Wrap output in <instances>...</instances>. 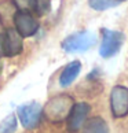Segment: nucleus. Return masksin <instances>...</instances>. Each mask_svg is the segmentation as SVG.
<instances>
[{"label":"nucleus","instance_id":"obj_1","mask_svg":"<svg viewBox=\"0 0 128 133\" xmlns=\"http://www.w3.org/2000/svg\"><path fill=\"white\" fill-rule=\"evenodd\" d=\"M96 43V36L94 33L83 30L66 37L62 41V48L66 52H84Z\"/></svg>","mask_w":128,"mask_h":133},{"label":"nucleus","instance_id":"obj_13","mask_svg":"<svg viewBox=\"0 0 128 133\" xmlns=\"http://www.w3.org/2000/svg\"><path fill=\"white\" fill-rule=\"evenodd\" d=\"M13 3L18 8V11L28 12L34 11V6H36V0H13Z\"/></svg>","mask_w":128,"mask_h":133},{"label":"nucleus","instance_id":"obj_14","mask_svg":"<svg viewBox=\"0 0 128 133\" xmlns=\"http://www.w3.org/2000/svg\"><path fill=\"white\" fill-rule=\"evenodd\" d=\"M48 11H50V0H36L34 12H37L39 15H44Z\"/></svg>","mask_w":128,"mask_h":133},{"label":"nucleus","instance_id":"obj_9","mask_svg":"<svg viewBox=\"0 0 128 133\" xmlns=\"http://www.w3.org/2000/svg\"><path fill=\"white\" fill-rule=\"evenodd\" d=\"M81 70V63L78 61H73L63 69L59 76V84L61 87H69L77 78L78 73Z\"/></svg>","mask_w":128,"mask_h":133},{"label":"nucleus","instance_id":"obj_16","mask_svg":"<svg viewBox=\"0 0 128 133\" xmlns=\"http://www.w3.org/2000/svg\"><path fill=\"white\" fill-rule=\"evenodd\" d=\"M116 3H120V2H127V0H114Z\"/></svg>","mask_w":128,"mask_h":133},{"label":"nucleus","instance_id":"obj_10","mask_svg":"<svg viewBox=\"0 0 128 133\" xmlns=\"http://www.w3.org/2000/svg\"><path fill=\"white\" fill-rule=\"evenodd\" d=\"M81 133H109V126L102 117H94L87 121Z\"/></svg>","mask_w":128,"mask_h":133},{"label":"nucleus","instance_id":"obj_5","mask_svg":"<svg viewBox=\"0 0 128 133\" xmlns=\"http://www.w3.org/2000/svg\"><path fill=\"white\" fill-rule=\"evenodd\" d=\"M18 118L25 129H34L41 119V106L36 102H29L19 106Z\"/></svg>","mask_w":128,"mask_h":133},{"label":"nucleus","instance_id":"obj_7","mask_svg":"<svg viewBox=\"0 0 128 133\" xmlns=\"http://www.w3.org/2000/svg\"><path fill=\"white\" fill-rule=\"evenodd\" d=\"M14 25H15V32L22 38L33 36L39 29V22L32 15V12L28 11H17L14 15Z\"/></svg>","mask_w":128,"mask_h":133},{"label":"nucleus","instance_id":"obj_8","mask_svg":"<svg viewBox=\"0 0 128 133\" xmlns=\"http://www.w3.org/2000/svg\"><path fill=\"white\" fill-rule=\"evenodd\" d=\"M23 50L22 37L15 32V29H7L2 34V55L4 56H17Z\"/></svg>","mask_w":128,"mask_h":133},{"label":"nucleus","instance_id":"obj_6","mask_svg":"<svg viewBox=\"0 0 128 133\" xmlns=\"http://www.w3.org/2000/svg\"><path fill=\"white\" fill-rule=\"evenodd\" d=\"M90 110L91 107L88 103H84V102H80V103H76L73 104L69 114L66 117L68 119V132L70 133H76L81 129V126L86 124V119L88 114H90Z\"/></svg>","mask_w":128,"mask_h":133},{"label":"nucleus","instance_id":"obj_12","mask_svg":"<svg viewBox=\"0 0 128 133\" xmlns=\"http://www.w3.org/2000/svg\"><path fill=\"white\" fill-rule=\"evenodd\" d=\"M88 4L91 8L96 10V11H105V10L116 6L117 3L114 0H88Z\"/></svg>","mask_w":128,"mask_h":133},{"label":"nucleus","instance_id":"obj_3","mask_svg":"<svg viewBox=\"0 0 128 133\" xmlns=\"http://www.w3.org/2000/svg\"><path fill=\"white\" fill-rule=\"evenodd\" d=\"M73 106L70 96H57L51 99L46 106V115L50 121H62L68 117L69 111Z\"/></svg>","mask_w":128,"mask_h":133},{"label":"nucleus","instance_id":"obj_15","mask_svg":"<svg viewBox=\"0 0 128 133\" xmlns=\"http://www.w3.org/2000/svg\"><path fill=\"white\" fill-rule=\"evenodd\" d=\"M0 55H2V34H0Z\"/></svg>","mask_w":128,"mask_h":133},{"label":"nucleus","instance_id":"obj_11","mask_svg":"<svg viewBox=\"0 0 128 133\" xmlns=\"http://www.w3.org/2000/svg\"><path fill=\"white\" fill-rule=\"evenodd\" d=\"M17 130V115L10 114L0 122V133H15Z\"/></svg>","mask_w":128,"mask_h":133},{"label":"nucleus","instance_id":"obj_4","mask_svg":"<svg viewBox=\"0 0 128 133\" xmlns=\"http://www.w3.org/2000/svg\"><path fill=\"white\" fill-rule=\"evenodd\" d=\"M110 112L114 118H123L128 114V88L124 85L113 87L110 92Z\"/></svg>","mask_w":128,"mask_h":133},{"label":"nucleus","instance_id":"obj_2","mask_svg":"<svg viewBox=\"0 0 128 133\" xmlns=\"http://www.w3.org/2000/svg\"><path fill=\"white\" fill-rule=\"evenodd\" d=\"M102 43L99 47V55L102 58H110L120 51L124 43V34L117 30L102 29Z\"/></svg>","mask_w":128,"mask_h":133}]
</instances>
